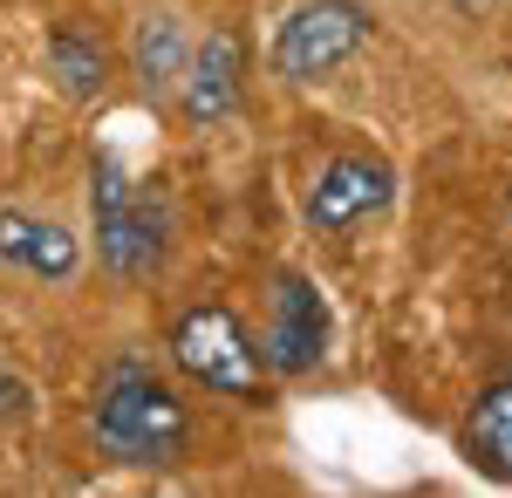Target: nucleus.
<instances>
[{
    "label": "nucleus",
    "mask_w": 512,
    "mask_h": 498,
    "mask_svg": "<svg viewBox=\"0 0 512 498\" xmlns=\"http://www.w3.org/2000/svg\"><path fill=\"white\" fill-rule=\"evenodd\" d=\"M89 423H96V444H103L110 458L144 464V471L178 464L185 444H192V410H185V396L164 383L144 355H117V362L103 369V383H96V417Z\"/></svg>",
    "instance_id": "obj_1"
},
{
    "label": "nucleus",
    "mask_w": 512,
    "mask_h": 498,
    "mask_svg": "<svg viewBox=\"0 0 512 498\" xmlns=\"http://www.w3.org/2000/svg\"><path fill=\"white\" fill-rule=\"evenodd\" d=\"M89 219H96V260L117 280H151L171 253V205L123 178L110 151L89 157Z\"/></svg>",
    "instance_id": "obj_2"
},
{
    "label": "nucleus",
    "mask_w": 512,
    "mask_h": 498,
    "mask_svg": "<svg viewBox=\"0 0 512 498\" xmlns=\"http://www.w3.org/2000/svg\"><path fill=\"white\" fill-rule=\"evenodd\" d=\"M171 362L192 376L198 389H212V396H260V376H267V348L246 335V321H239L233 307L205 301V307H185L178 321H171Z\"/></svg>",
    "instance_id": "obj_3"
},
{
    "label": "nucleus",
    "mask_w": 512,
    "mask_h": 498,
    "mask_svg": "<svg viewBox=\"0 0 512 498\" xmlns=\"http://www.w3.org/2000/svg\"><path fill=\"white\" fill-rule=\"evenodd\" d=\"M362 41H369V14H362L355 0H301L274 28L267 62H274V76H287V82H321V76H335Z\"/></svg>",
    "instance_id": "obj_4"
},
{
    "label": "nucleus",
    "mask_w": 512,
    "mask_h": 498,
    "mask_svg": "<svg viewBox=\"0 0 512 498\" xmlns=\"http://www.w3.org/2000/svg\"><path fill=\"white\" fill-rule=\"evenodd\" d=\"M390 198H396L390 157L342 151V157H328L315 171V185H308V226L315 232H349V226H362L369 212H383Z\"/></svg>",
    "instance_id": "obj_5"
},
{
    "label": "nucleus",
    "mask_w": 512,
    "mask_h": 498,
    "mask_svg": "<svg viewBox=\"0 0 512 498\" xmlns=\"http://www.w3.org/2000/svg\"><path fill=\"white\" fill-rule=\"evenodd\" d=\"M267 369L274 376H308L328 355V301L308 273H280L274 280V314H267Z\"/></svg>",
    "instance_id": "obj_6"
},
{
    "label": "nucleus",
    "mask_w": 512,
    "mask_h": 498,
    "mask_svg": "<svg viewBox=\"0 0 512 498\" xmlns=\"http://www.w3.org/2000/svg\"><path fill=\"white\" fill-rule=\"evenodd\" d=\"M239 89H246V48H239L233 28H212V35L192 48V69L178 82V103L171 110L185 116L192 130H212L239 110Z\"/></svg>",
    "instance_id": "obj_7"
},
{
    "label": "nucleus",
    "mask_w": 512,
    "mask_h": 498,
    "mask_svg": "<svg viewBox=\"0 0 512 498\" xmlns=\"http://www.w3.org/2000/svg\"><path fill=\"white\" fill-rule=\"evenodd\" d=\"M192 48L198 41L185 35L178 14H144L137 35H130V76L144 89V103H178V82L192 69Z\"/></svg>",
    "instance_id": "obj_8"
},
{
    "label": "nucleus",
    "mask_w": 512,
    "mask_h": 498,
    "mask_svg": "<svg viewBox=\"0 0 512 498\" xmlns=\"http://www.w3.org/2000/svg\"><path fill=\"white\" fill-rule=\"evenodd\" d=\"M0 260L35 280H69L82 267V239L55 219H35V212H0Z\"/></svg>",
    "instance_id": "obj_9"
},
{
    "label": "nucleus",
    "mask_w": 512,
    "mask_h": 498,
    "mask_svg": "<svg viewBox=\"0 0 512 498\" xmlns=\"http://www.w3.org/2000/svg\"><path fill=\"white\" fill-rule=\"evenodd\" d=\"M48 76H55V89L69 103H96L110 89V48H103V35L82 28V21H55L48 28Z\"/></svg>",
    "instance_id": "obj_10"
},
{
    "label": "nucleus",
    "mask_w": 512,
    "mask_h": 498,
    "mask_svg": "<svg viewBox=\"0 0 512 498\" xmlns=\"http://www.w3.org/2000/svg\"><path fill=\"white\" fill-rule=\"evenodd\" d=\"M465 458L485 478H506L512 485V376L492 389H478L472 417H465Z\"/></svg>",
    "instance_id": "obj_11"
},
{
    "label": "nucleus",
    "mask_w": 512,
    "mask_h": 498,
    "mask_svg": "<svg viewBox=\"0 0 512 498\" xmlns=\"http://www.w3.org/2000/svg\"><path fill=\"white\" fill-rule=\"evenodd\" d=\"M21 410H28V383H21V376L0 362V423H14Z\"/></svg>",
    "instance_id": "obj_12"
}]
</instances>
